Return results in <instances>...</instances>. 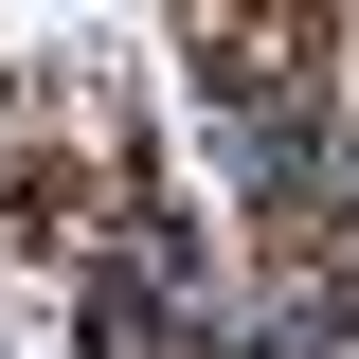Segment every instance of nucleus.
Instances as JSON below:
<instances>
[{
    "mask_svg": "<svg viewBox=\"0 0 359 359\" xmlns=\"http://www.w3.org/2000/svg\"><path fill=\"white\" fill-rule=\"evenodd\" d=\"M90 359H198V287H180L162 233L108 252V287H90Z\"/></svg>",
    "mask_w": 359,
    "mask_h": 359,
    "instance_id": "f257e3e1",
    "label": "nucleus"
}]
</instances>
